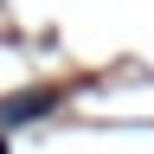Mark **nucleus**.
I'll use <instances>...</instances> for the list:
<instances>
[{
    "label": "nucleus",
    "mask_w": 154,
    "mask_h": 154,
    "mask_svg": "<svg viewBox=\"0 0 154 154\" xmlns=\"http://www.w3.org/2000/svg\"><path fill=\"white\" fill-rule=\"evenodd\" d=\"M51 103H58L51 90H26V96H13V103H0V128L26 122V116H38V109H51Z\"/></svg>",
    "instance_id": "1"
},
{
    "label": "nucleus",
    "mask_w": 154,
    "mask_h": 154,
    "mask_svg": "<svg viewBox=\"0 0 154 154\" xmlns=\"http://www.w3.org/2000/svg\"><path fill=\"white\" fill-rule=\"evenodd\" d=\"M0 154H7V141H0Z\"/></svg>",
    "instance_id": "2"
}]
</instances>
